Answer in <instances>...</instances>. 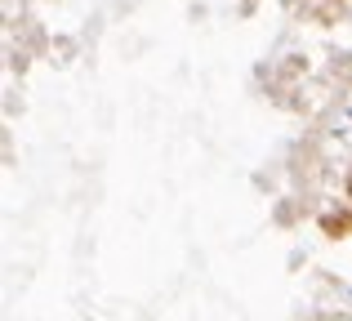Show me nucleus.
<instances>
[{
    "instance_id": "obj_1",
    "label": "nucleus",
    "mask_w": 352,
    "mask_h": 321,
    "mask_svg": "<svg viewBox=\"0 0 352 321\" xmlns=\"http://www.w3.org/2000/svg\"><path fill=\"white\" fill-rule=\"evenodd\" d=\"M348 197H352V179H348Z\"/></svg>"
}]
</instances>
